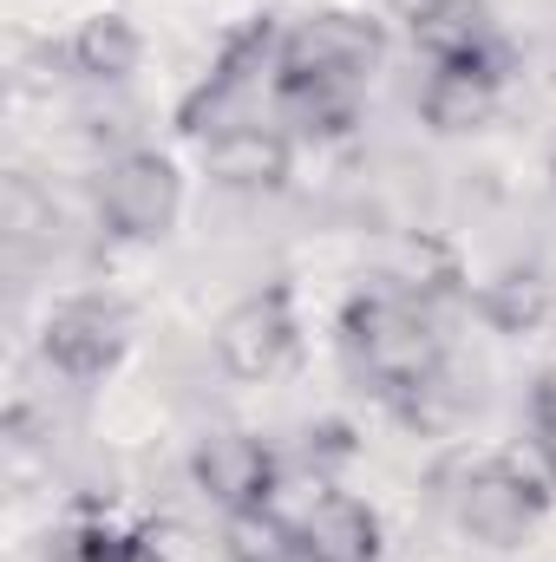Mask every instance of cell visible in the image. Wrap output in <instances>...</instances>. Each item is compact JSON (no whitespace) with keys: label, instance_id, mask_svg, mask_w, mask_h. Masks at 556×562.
Instances as JSON below:
<instances>
[{"label":"cell","instance_id":"obj_18","mask_svg":"<svg viewBox=\"0 0 556 562\" xmlns=\"http://www.w3.org/2000/svg\"><path fill=\"white\" fill-rule=\"evenodd\" d=\"M531 445L544 458H556V367H544L531 380Z\"/></svg>","mask_w":556,"mask_h":562},{"label":"cell","instance_id":"obj_2","mask_svg":"<svg viewBox=\"0 0 556 562\" xmlns=\"http://www.w3.org/2000/svg\"><path fill=\"white\" fill-rule=\"evenodd\" d=\"M438 484H445V510L465 537H478L491 550H518L537 530V517L556 504V458L524 445V451H498L478 464H452V471H438Z\"/></svg>","mask_w":556,"mask_h":562},{"label":"cell","instance_id":"obj_13","mask_svg":"<svg viewBox=\"0 0 556 562\" xmlns=\"http://www.w3.org/2000/svg\"><path fill=\"white\" fill-rule=\"evenodd\" d=\"M138 59H144V40L125 13H92V20H79L73 40H66V66H73L86 86H125V79L138 72Z\"/></svg>","mask_w":556,"mask_h":562},{"label":"cell","instance_id":"obj_11","mask_svg":"<svg viewBox=\"0 0 556 562\" xmlns=\"http://www.w3.org/2000/svg\"><path fill=\"white\" fill-rule=\"evenodd\" d=\"M294 537H301V562H380L387 550L380 510L354 491H321L294 517Z\"/></svg>","mask_w":556,"mask_h":562},{"label":"cell","instance_id":"obj_16","mask_svg":"<svg viewBox=\"0 0 556 562\" xmlns=\"http://www.w3.org/2000/svg\"><path fill=\"white\" fill-rule=\"evenodd\" d=\"M223 562H301V537L276 504L223 517Z\"/></svg>","mask_w":556,"mask_h":562},{"label":"cell","instance_id":"obj_5","mask_svg":"<svg viewBox=\"0 0 556 562\" xmlns=\"http://www.w3.org/2000/svg\"><path fill=\"white\" fill-rule=\"evenodd\" d=\"M184 216V170L151 150L132 144L119 157H105L99 170V223L119 236V243H164Z\"/></svg>","mask_w":556,"mask_h":562},{"label":"cell","instance_id":"obj_9","mask_svg":"<svg viewBox=\"0 0 556 562\" xmlns=\"http://www.w3.org/2000/svg\"><path fill=\"white\" fill-rule=\"evenodd\" d=\"M203 150V177L223 183V190H281L288 170H294V138L281 125H263V119H243V125H223L197 144Z\"/></svg>","mask_w":556,"mask_h":562},{"label":"cell","instance_id":"obj_10","mask_svg":"<svg viewBox=\"0 0 556 562\" xmlns=\"http://www.w3.org/2000/svg\"><path fill=\"white\" fill-rule=\"evenodd\" d=\"M413 46L432 66H478V72L511 79V46H504V33H498V20H491L485 0H445V7H432L413 26Z\"/></svg>","mask_w":556,"mask_h":562},{"label":"cell","instance_id":"obj_3","mask_svg":"<svg viewBox=\"0 0 556 562\" xmlns=\"http://www.w3.org/2000/svg\"><path fill=\"white\" fill-rule=\"evenodd\" d=\"M387 53V26L374 13L354 7H321L294 26H281V53H276V99L294 92H360V79L380 66Z\"/></svg>","mask_w":556,"mask_h":562},{"label":"cell","instance_id":"obj_6","mask_svg":"<svg viewBox=\"0 0 556 562\" xmlns=\"http://www.w3.org/2000/svg\"><path fill=\"white\" fill-rule=\"evenodd\" d=\"M301 340V321H294V288L288 281H269L256 294H243L223 321H216V360L230 380H269L288 367Z\"/></svg>","mask_w":556,"mask_h":562},{"label":"cell","instance_id":"obj_8","mask_svg":"<svg viewBox=\"0 0 556 562\" xmlns=\"http://www.w3.org/2000/svg\"><path fill=\"white\" fill-rule=\"evenodd\" d=\"M190 477H197V491H203L223 517H236V510H263V504H276L281 458L256 438V431L223 425V431L197 438V451H190Z\"/></svg>","mask_w":556,"mask_h":562},{"label":"cell","instance_id":"obj_14","mask_svg":"<svg viewBox=\"0 0 556 562\" xmlns=\"http://www.w3.org/2000/svg\"><path fill=\"white\" fill-rule=\"evenodd\" d=\"M471 307L498 334H531L551 321V281H544V269H498L491 281H478Z\"/></svg>","mask_w":556,"mask_h":562},{"label":"cell","instance_id":"obj_4","mask_svg":"<svg viewBox=\"0 0 556 562\" xmlns=\"http://www.w3.org/2000/svg\"><path fill=\"white\" fill-rule=\"evenodd\" d=\"M276 53H281V26L269 13H256L249 26H236L223 40V53H216L210 79L177 105V132L203 144L210 132H223V125H243L249 119V99L263 86H276Z\"/></svg>","mask_w":556,"mask_h":562},{"label":"cell","instance_id":"obj_7","mask_svg":"<svg viewBox=\"0 0 556 562\" xmlns=\"http://www.w3.org/2000/svg\"><path fill=\"white\" fill-rule=\"evenodd\" d=\"M125 347H132V321H125V307H112L99 294L59 301L40 327V353L66 380H105L125 360Z\"/></svg>","mask_w":556,"mask_h":562},{"label":"cell","instance_id":"obj_19","mask_svg":"<svg viewBox=\"0 0 556 562\" xmlns=\"http://www.w3.org/2000/svg\"><path fill=\"white\" fill-rule=\"evenodd\" d=\"M432 7H445V0H387V13H393V20H407V26H419Z\"/></svg>","mask_w":556,"mask_h":562},{"label":"cell","instance_id":"obj_12","mask_svg":"<svg viewBox=\"0 0 556 562\" xmlns=\"http://www.w3.org/2000/svg\"><path fill=\"white\" fill-rule=\"evenodd\" d=\"M498 92H504L498 72H478V66H432L425 86H419V119H425L438 138H465V132H485V125L498 119Z\"/></svg>","mask_w":556,"mask_h":562},{"label":"cell","instance_id":"obj_17","mask_svg":"<svg viewBox=\"0 0 556 562\" xmlns=\"http://www.w3.org/2000/svg\"><path fill=\"white\" fill-rule=\"evenodd\" d=\"M387 406H393V419L407 425V431H419V438H438V431H452V425L465 419V393L452 386L445 367L425 373V380H413L407 393H393Z\"/></svg>","mask_w":556,"mask_h":562},{"label":"cell","instance_id":"obj_1","mask_svg":"<svg viewBox=\"0 0 556 562\" xmlns=\"http://www.w3.org/2000/svg\"><path fill=\"white\" fill-rule=\"evenodd\" d=\"M341 347L354 360V373L393 400L407 393L413 380L445 367V340H438V321H432V301H419L393 281H367L347 307H341Z\"/></svg>","mask_w":556,"mask_h":562},{"label":"cell","instance_id":"obj_15","mask_svg":"<svg viewBox=\"0 0 556 562\" xmlns=\"http://www.w3.org/2000/svg\"><path fill=\"white\" fill-rule=\"evenodd\" d=\"M53 562H144V530H125L99 510H79L53 530Z\"/></svg>","mask_w":556,"mask_h":562}]
</instances>
